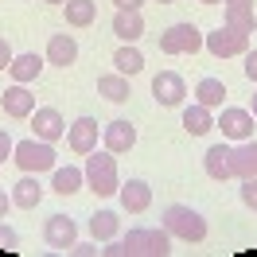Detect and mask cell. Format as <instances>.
Here are the masks:
<instances>
[{"instance_id":"cell-1","label":"cell","mask_w":257,"mask_h":257,"mask_svg":"<svg viewBox=\"0 0 257 257\" xmlns=\"http://www.w3.org/2000/svg\"><path fill=\"white\" fill-rule=\"evenodd\" d=\"M82 172H86V187L94 195H101V199H105V195H117V187H121L117 156H113L109 148H101V152L94 148V152L86 156V168H82Z\"/></svg>"},{"instance_id":"cell-2","label":"cell","mask_w":257,"mask_h":257,"mask_svg":"<svg viewBox=\"0 0 257 257\" xmlns=\"http://www.w3.org/2000/svg\"><path fill=\"white\" fill-rule=\"evenodd\" d=\"M12 160H16L20 172H32V176H39V172H55V168H59V160H55V145H51V141H39V137L20 141V145L12 148Z\"/></svg>"},{"instance_id":"cell-3","label":"cell","mask_w":257,"mask_h":257,"mask_svg":"<svg viewBox=\"0 0 257 257\" xmlns=\"http://www.w3.org/2000/svg\"><path fill=\"white\" fill-rule=\"evenodd\" d=\"M164 230L172 238H183V241H203L207 238V218L199 210L183 207V203H172V207L164 210Z\"/></svg>"},{"instance_id":"cell-4","label":"cell","mask_w":257,"mask_h":257,"mask_svg":"<svg viewBox=\"0 0 257 257\" xmlns=\"http://www.w3.org/2000/svg\"><path fill=\"white\" fill-rule=\"evenodd\" d=\"M203 47L214 55V59H234V55H245L249 51V32H238V28H214V32L203 35Z\"/></svg>"},{"instance_id":"cell-5","label":"cell","mask_w":257,"mask_h":257,"mask_svg":"<svg viewBox=\"0 0 257 257\" xmlns=\"http://www.w3.org/2000/svg\"><path fill=\"white\" fill-rule=\"evenodd\" d=\"M121 249L125 253H172V234L168 230H128L125 238H121Z\"/></svg>"},{"instance_id":"cell-6","label":"cell","mask_w":257,"mask_h":257,"mask_svg":"<svg viewBox=\"0 0 257 257\" xmlns=\"http://www.w3.org/2000/svg\"><path fill=\"white\" fill-rule=\"evenodd\" d=\"M199 47H203V32H199L195 24H172V28L160 35L164 55H195Z\"/></svg>"},{"instance_id":"cell-7","label":"cell","mask_w":257,"mask_h":257,"mask_svg":"<svg viewBox=\"0 0 257 257\" xmlns=\"http://www.w3.org/2000/svg\"><path fill=\"white\" fill-rule=\"evenodd\" d=\"M214 128H222V137H230V141H249L253 137V113L241 109V105H226L214 117Z\"/></svg>"},{"instance_id":"cell-8","label":"cell","mask_w":257,"mask_h":257,"mask_svg":"<svg viewBox=\"0 0 257 257\" xmlns=\"http://www.w3.org/2000/svg\"><path fill=\"white\" fill-rule=\"evenodd\" d=\"M152 97L160 101L164 109L183 105V97H187V82H183V74H176V70H160V74L152 78Z\"/></svg>"},{"instance_id":"cell-9","label":"cell","mask_w":257,"mask_h":257,"mask_svg":"<svg viewBox=\"0 0 257 257\" xmlns=\"http://www.w3.org/2000/svg\"><path fill=\"white\" fill-rule=\"evenodd\" d=\"M97 137H101V133H97L94 117H78L74 125H66V145H70L74 156H90L97 148Z\"/></svg>"},{"instance_id":"cell-10","label":"cell","mask_w":257,"mask_h":257,"mask_svg":"<svg viewBox=\"0 0 257 257\" xmlns=\"http://www.w3.org/2000/svg\"><path fill=\"white\" fill-rule=\"evenodd\" d=\"M43 238H47L51 249H74V241H78V226L70 214H51L47 226H43Z\"/></svg>"},{"instance_id":"cell-11","label":"cell","mask_w":257,"mask_h":257,"mask_svg":"<svg viewBox=\"0 0 257 257\" xmlns=\"http://www.w3.org/2000/svg\"><path fill=\"white\" fill-rule=\"evenodd\" d=\"M32 128H35L39 141H51V145H55L59 137H66V121H63V113L55 109V105H35Z\"/></svg>"},{"instance_id":"cell-12","label":"cell","mask_w":257,"mask_h":257,"mask_svg":"<svg viewBox=\"0 0 257 257\" xmlns=\"http://www.w3.org/2000/svg\"><path fill=\"white\" fill-rule=\"evenodd\" d=\"M0 109L8 113V117H16V121L20 117H32L35 113V94L24 86V82H12V86L0 94Z\"/></svg>"},{"instance_id":"cell-13","label":"cell","mask_w":257,"mask_h":257,"mask_svg":"<svg viewBox=\"0 0 257 257\" xmlns=\"http://www.w3.org/2000/svg\"><path fill=\"white\" fill-rule=\"evenodd\" d=\"M133 145H137V128L128 125V121H109V125L101 128V148H109L113 156L133 152Z\"/></svg>"},{"instance_id":"cell-14","label":"cell","mask_w":257,"mask_h":257,"mask_svg":"<svg viewBox=\"0 0 257 257\" xmlns=\"http://www.w3.org/2000/svg\"><path fill=\"white\" fill-rule=\"evenodd\" d=\"M117 199H121V207H125L128 214H145V210L152 207V187H148L145 179H128V183L117 187Z\"/></svg>"},{"instance_id":"cell-15","label":"cell","mask_w":257,"mask_h":257,"mask_svg":"<svg viewBox=\"0 0 257 257\" xmlns=\"http://www.w3.org/2000/svg\"><path fill=\"white\" fill-rule=\"evenodd\" d=\"M230 164H234V179H253L257 176V141H238L230 145Z\"/></svg>"},{"instance_id":"cell-16","label":"cell","mask_w":257,"mask_h":257,"mask_svg":"<svg viewBox=\"0 0 257 257\" xmlns=\"http://www.w3.org/2000/svg\"><path fill=\"white\" fill-rule=\"evenodd\" d=\"M113 35H117L121 43H137V39L145 35V16H141L137 8H117V16H113Z\"/></svg>"},{"instance_id":"cell-17","label":"cell","mask_w":257,"mask_h":257,"mask_svg":"<svg viewBox=\"0 0 257 257\" xmlns=\"http://www.w3.org/2000/svg\"><path fill=\"white\" fill-rule=\"evenodd\" d=\"M203 164H207V176L214 179V183H226V179H234L230 145H210V148H207V156H203Z\"/></svg>"},{"instance_id":"cell-18","label":"cell","mask_w":257,"mask_h":257,"mask_svg":"<svg viewBox=\"0 0 257 257\" xmlns=\"http://www.w3.org/2000/svg\"><path fill=\"white\" fill-rule=\"evenodd\" d=\"M47 63L51 66H74L78 63V43H74V35H51L47 43Z\"/></svg>"},{"instance_id":"cell-19","label":"cell","mask_w":257,"mask_h":257,"mask_svg":"<svg viewBox=\"0 0 257 257\" xmlns=\"http://www.w3.org/2000/svg\"><path fill=\"white\" fill-rule=\"evenodd\" d=\"M43 66H47V59H39L35 51H28V55H16L12 59V66H8V74H12V82H35L39 74H43Z\"/></svg>"},{"instance_id":"cell-20","label":"cell","mask_w":257,"mask_h":257,"mask_svg":"<svg viewBox=\"0 0 257 257\" xmlns=\"http://www.w3.org/2000/svg\"><path fill=\"white\" fill-rule=\"evenodd\" d=\"M226 4V24L238 32H253L257 16H253V0H222Z\"/></svg>"},{"instance_id":"cell-21","label":"cell","mask_w":257,"mask_h":257,"mask_svg":"<svg viewBox=\"0 0 257 257\" xmlns=\"http://www.w3.org/2000/svg\"><path fill=\"white\" fill-rule=\"evenodd\" d=\"M12 203H16V207H24V210H35L39 203H43V183L28 172V176L12 187Z\"/></svg>"},{"instance_id":"cell-22","label":"cell","mask_w":257,"mask_h":257,"mask_svg":"<svg viewBox=\"0 0 257 257\" xmlns=\"http://www.w3.org/2000/svg\"><path fill=\"white\" fill-rule=\"evenodd\" d=\"M97 94L105 97V101H113V105H121V101H128L133 86H128V78L117 70V74H101V78H97Z\"/></svg>"},{"instance_id":"cell-23","label":"cell","mask_w":257,"mask_h":257,"mask_svg":"<svg viewBox=\"0 0 257 257\" xmlns=\"http://www.w3.org/2000/svg\"><path fill=\"white\" fill-rule=\"evenodd\" d=\"M82 183H86V172H82V168H70V164H66V168H55V172H51V191L55 195H74Z\"/></svg>"},{"instance_id":"cell-24","label":"cell","mask_w":257,"mask_h":257,"mask_svg":"<svg viewBox=\"0 0 257 257\" xmlns=\"http://www.w3.org/2000/svg\"><path fill=\"white\" fill-rule=\"evenodd\" d=\"M63 12H66V24H70V28H90L97 20V0H66Z\"/></svg>"},{"instance_id":"cell-25","label":"cell","mask_w":257,"mask_h":257,"mask_svg":"<svg viewBox=\"0 0 257 257\" xmlns=\"http://www.w3.org/2000/svg\"><path fill=\"white\" fill-rule=\"evenodd\" d=\"M183 128H187L191 137H207L210 128H214V117H210L207 105H199V101H195V105L183 109Z\"/></svg>"},{"instance_id":"cell-26","label":"cell","mask_w":257,"mask_h":257,"mask_svg":"<svg viewBox=\"0 0 257 257\" xmlns=\"http://www.w3.org/2000/svg\"><path fill=\"white\" fill-rule=\"evenodd\" d=\"M113 66H117L125 78H133V74H141V70H145V55L133 47V43H121L117 55H113Z\"/></svg>"},{"instance_id":"cell-27","label":"cell","mask_w":257,"mask_h":257,"mask_svg":"<svg viewBox=\"0 0 257 257\" xmlns=\"http://www.w3.org/2000/svg\"><path fill=\"white\" fill-rule=\"evenodd\" d=\"M117 230H121L117 210H97L94 218H90V234H94V241H109V238H117Z\"/></svg>"},{"instance_id":"cell-28","label":"cell","mask_w":257,"mask_h":257,"mask_svg":"<svg viewBox=\"0 0 257 257\" xmlns=\"http://www.w3.org/2000/svg\"><path fill=\"white\" fill-rule=\"evenodd\" d=\"M222 97H226V86L218 78H203L199 86H195V101H199V105H207V109L222 105Z\"/></svg>"},{"instance_id":"cell-29","label":"cell","mask_w":257,"mask_h":257,"mask_svg":"<svg viewBox=\"0 0 257 257\" xmlns=\"http://www.w3.org/2000/svg\"><path fill=\"white\" fill-rule=\"evenodd\" d=\"M238 191H241V203H245L249 210H257V176L253 179H241Z\"/></svg>"},{"instance_id":"cell-30","label":"cell","mask_w":257,"mask_h":257,"mask_svg":"<svg viewBox=\"0 0 257 257\" xmlns=\"http://www.w3.org/2000/svg\"><path fill=\"white\" fill-rule=\"evenodd\" d=\"M0 249H20V234L4 222H0Z\"/></svg>"},{"instance_id":"cell-31","label":"cell","mask_w":257,"mask_h":257,"mask_svg":"<svg viewBox=\"0 0 257 257\" xmlns=\"http://www.w3.org/2000/svg\"><path fill=\"white\" fill-rule=\"evenodd\" d=\"M12 59H16V55H12V47H8V39L0 35V70H8V66H12Z\"/></svg>"},{"instance_id":"cell-32","label":"cell","mask_w":257,"mask_h":257,"mask_svg":"<svg viewBox=\"0 0 257 257\" xmlns=\"http://www.w3.org/2000/svg\"><path fill=\"white\" fill-rule=\"evenodd\" d=\"M245 78L257 82V51H245Z\"/></svg>"},{"instance_id":"cell-33","label":"cell","mask_w":257,"mask_h":257,"mask_svg":"<svg viewBox=\"0 0 257 257\" xmlns=\"http://www.w3.org/2000/svg\"><path fill=\"white\" fill-rule=\"evenodd\" d=\"M12 148H16V141H12V137L0 128V160H4V156H12Z\"/></svg>"},{"instance_id":"cell-34","label":"cell","mask_w":257,"mask_h":257,"mask_svg":"<svg viewBox=\"0 0 257 257\" xmlns=\"http://www.w3.org/2000/svg\"><path fill=\"white\" fill-rule=\"evenodd\" d=\"M113 4H117V8H137V12H141V4H145V0H113Z\"/></svg>"},{"instance_id":"cell-35","label":"cell","mask_w":257,"mask_h":257,"mask_svg":"<svg viewBox=\"0 0 257 257\" xmlns=\"http://www.w3.org/2000/svg\"><path fill=\"white\" fill-rule=\"evenodd\" d=\"M8 207H12V195H4V191H0V218L8 214Z\"/></svg>"},{"instance_id":"cell-36","label":"cell","mask_w":257,"mask_h":257,"mask_svg":"<svg viewBox=\"0 0 257 257\" xmlns=\"http://www.w3.org/2000/svg\"><path fill=\"white\" fill-rule=\"evenodd\" d=\"M249 113H253V121H257V94H253V105H249Z\"/></svg>"},{"instance_id":"cell-37","label":"cell","mask_w":257,"mask_h":257,"mask_svg":"<svg viewBox=\"0 0 257 257\" xmlns=\"http://www.w3.org/2000/svg\"><path fill=\"white\" fill-rule=\"evenodd\" d=\"M199 4H222V0H199Z\"/></svg>"},{"instance_id":"cell-38","label":"cell","mask_w":257,"mask_h":257,"mask_svg":"<svg viewBox=\"0 0 257 257\" xmlns=\"http://www.w3.org/2000/svg\"><path fill=\"white\" fill-rule=\"evenodd\" d=\"M47 4H59V8H63V4H66V0H47Z\"/></svg>"},{"instance_id":"cell-39","label":"cell","mask_w":257,"mask_h":257,"mask_svg":"<svg viewBox=\"0 0 257 257\" xmlns=\"http://www.w3.org/2000/svg\"><path fill=\"white\" fill-rule=\"evenodd\" d=\"M160 4H172V0H160Z\"/></svg>"}]
</instances>
